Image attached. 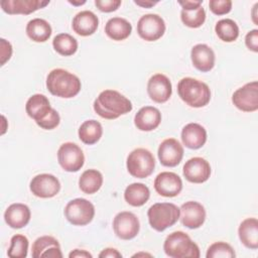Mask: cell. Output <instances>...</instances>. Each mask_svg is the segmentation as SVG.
<instances>
[{
	"label": "cell",
	"instance_id": "6da1fadb",
	"mask_svg": "<svg viewBox=\"0 0 258 258\" xmlns=\"http://www.w3.org/2000/svg\"><path fill=\"white\" fill-rule=\"evenodd\" d=\"M95 112L102 118L113 120L131 112L133 106L129 99L116 90H104L95 99Z\"/></svg>",
	"mask_w": 258,
	"mask_h": 258
},
{
	"label": "cell",
	"instance_id": "7a4b0ae2",
	"mask_svg": "<svg viewBox=\"0 0 258 258\" xmlns=\"http://www.w3.org/2000/svg\"><path fill=\"white\" fill-rule=\"evenodd\" d=\"M25 111L42 129L51 130L59 124V114L50 106L47 97L42 94H34L29 97L25 105Z\"/></svg>",
	"mask_w": 258,
	"mask_h": 258
},
{
	"label": "cell",
	"instance_id": "3957f363",
	"mask_svg": "<svg viewBox=\"0 0 258 258\" xmlns=\"http://www.w3.org/2000/svg\"><path fill=\"white\" fill-rule=\"evenodd\" d=\"M46 88L53 96L70 99L77 96L82 88L80 79L63 69H53L46 77Z\"/></svg>",
	"mask_w": 258,
	"mask_h": 258
},
{
	"label": "cell",
	"instance_id": "277c9868",
	"mask_svg": "<svg viewBox=\"0 0 258 258\" xmlns=\"http://www.w3.org/2000/svg\"><path fill=\"white\" fill-rule=\"evenodd\" d=\"M177 94L186 105L192 108L205 107L211 100L209 86L202 81L189 77L183 78L178 82Z\"/></svg>",
	"mask_w": 258,
	"mask_h": 258
},
{
	"label": "cell",
	"instance_id": "5b68a950",
	"mask_svg": "<svg viewBox=\"0 0 258 258\" xmlns=\"http://www.w3.org/2000/svg\"><path fill=\"white\" fill-rule=\"evenodd\" d=\"M163 250L171 258H199L201 255L199 246L182 231L169 234L163 243Z\"/></svg>",
	"mask_w": 258,
	"mask_h": 258
},
{
	"label": "cell",
	"instance_id": "8992f818",
	"mask_svg": "<svg viewBox=\"0 0 258 258\" xmlns=\"http://www.w3.org/2000/svg\"><path fill=\"white\" fill-rule=\"evenodd\" d=\"M180 211L172 203H156L147 211L149 225L157 232L173 226L179 219Z\"/></svg>",
	"mask_w": 258,
	"mask_h": 258
},
{
	"label": "cell",
	"instance_id": "52a82bcc",
	"mask_svg": "<svg viewBox=\"0 0 258 258\" xmlns=\"http://www.w3.org/2000/svg\"><path fill=\"white\" fill-rule=\"evenodd\" d=\"M126 166L128 172L137 178H145L151 175L155 167L153 154L145 148H136L127 156Z\"/></svg>",
	"mask_w": 258,
	"mask_h": 258
},
{
	"label": "cell",
	"instance_id": "ba28073f",
	"mask_svg": "<svg viewBox=\"0 0 258 258\" xmlns=\"http://www.w3.org/2000/svg\"><path fill=\"white\" fill-rule=\"evenodd\" d=\"M66 219L74 226H86L92 222L95 216L94 205L83 198L70 201L64 207Z\"/></svg>",
	"mask_w": 258,
	"mask_h": 258
},
{
	"label": "cell",
	"instance_id": "9c48e42d",
	"mask_svg": "<svg viewBox=\"0 0 258 258\" xmlns=\"http://www.w3.org/2000/svg\"><path fill=\"white\" fill-rule=\"evenodd\" d=\"M57 161L63 170L77 172L85 163V155L78 144L64 142L57 150Z\"/></svg>",
	"mask_w": 258,
	"mask_h": 258
},
{
	"label": "cell",
	"instance_id": "30bf717a",
	"mask_svg": "<svg viewBox=\"0 0 258 258\" xmlns=\"http://www.w3.org/2000/svg\"><path fill=\"white\" fill-rule=\"evenodd\" d=\"M165 22L158 14H145L137 22V33L146 41L158 40L165 32Z\"/></svg>",
	"mask_w": 258,
	"mask_h": 258
},
{
	"label": "cell",
	"instance_id": "8fae6325",
	"mask_svg": "<svg viewBox=\"0 0 258 258\" xmlns=\"http://www.w3.org/2000/svg\"><path fill=\"white\" fill-rule=\"evenodd\" d=\"M232 102L243 112H255L258 109V83L253 81L237 89L232 95Z\"/></svg>",
	"mask_w": 258,
	"mask_h": 258
},
{
	"label": "cell",
	"instance_id": "7c38bea8",
	"mask_svg": "<svg viewBox=\"0 0 258 258\" xmlns=\"http://www.w3.org/2000/svg\"><path fill=\"white\" fill-rule=\"evenodd\" d=\"M113 230L116 236L122 240H131L137 236L140 223L136 215L131 212H120L113 220Z\"/></svg>",
	"mask_w": 258,
	"mask_h": 258
},
{
	"label": "cell",
	"instance_id": "4fadbf2b",
	"mask_svg": "<svg viewBox=\"0 0 258 258\" xmlns=\"http://www.w3.org/2000/svg\"><path fill=\"white\" fill-rule=\"evenodd\" d=\"M29 188L35 197L49 199L59 192L60 182L53 174L40 173L32 177Z\"/></svg>",
	"mask_w": 258,
	"mask_h": 258
},
{
	"label": "cell",
	"instance_id": "5bb4252c",
	"mask_svg": "<svg viewBox=\"0 0 258 258\" xmlns=\"http://www.w3.org/2000/svg\"><path fill=\"white\" fill-rule=\"evenodd\" d=\"M203 0H185L178 1L182 7L180 19L182 23L190 28L201 27L206 20V11L202 6Z\"/></svg>",
	"mask_w": 258,
	"mask_h": 258
},
{
	"label": "cell",
	"instance_id": "9a60e30c",
	"mask_svg": "<svg viewBox=\"0 0 258 258\" xmlns=\"http://www.w3.org/2000/svg\"><path fill=\"white\" fill-rule=\"evenodd\" d=\"M155 191L165 198H173L180 194L182 180L178 174L171 171H162L154 179Z\"/></svg>",
	"mask_w": 258,
	"mask_h": 258
},
{
	"label": "cell",
	"instance_id": "2e32d148",
	"mask_svg": "<svg viewBox=\"0 0 258 258\" xmlns=\"http://www.w3.org/2000/svg\"><path fill=\"white\" fill-rule=\"evenodd\" d=\"M182 173L185 179L192 183H203L211 175V165L203 157H191L183 165Z\"/></svg>",
	"mask_w": 258,
	"mask_h": 258
},
{
	"label": "cell",
	"instance_id": "e0dca14e",
	"mask_svg": "<svg viewBox=\"0 0 258 258\" xmlns=\"http://www.w3.org/2000/svg\"><path fill=\"white\" fill-rule=\"evenodd\" d=\"M172 93L170 80L163 74L153 75L147 83V94L155 103H165L169 100Z\"/></svg>",
	"mask_w": 258,
	"mask_h": 258
},
{
	"label": "cell",
	"instance_id": "ac0fdd59",
	"mask_svg": "<svg viewBox=\"0 0 258 258\" xmlns=\"http://www.w3.org/2000/svg\"><path fill=\"white\" fill-rule=\"evenodd\" d=\"M157 155L163 166L174 167L180 163L183 157V147L176 139L166 138L160 143Z\"/></svg>",
	"mask_w": 258,
	"mask_h": 258
},
{
	"label": "cell",
	"instance_id": "d6986e66",
	"mask_svg": "<svg viewBox=\"0 0 258 258\" xmlns=\"http://www.w3.org/2000/svg\"><path fill=\"white\" fill-rule=\"evenodd\" d=\"M180 221L182 225L188 229L200 228L206 220V210L204 206L195 201H188L181 205Z\"/></svg>",
	"mask_w": 258,
	"mask_h": 258
},
{
	"label": "cell",
	"instance_id": "ffe728a7",
	"mask_svg": "<svg viewBox=\"0 0 258 258\" xmlns=\"http://www.w3.org/2000/svg\"><path fill=\"white\" fill-rule=\"evenodd\" d=\"M48 4V0H2L0 2L2 10L10 15H28Z\"/></svg>",
	"mask_w": 258,
	"mask_h": 258
},
{
	"label": "cell",
	"instance_id": "44dd1931",
	"mask_svg": "<svg viewBox=\"0 0 258 258\" xmlns=\"http://www.w3.org/2000/svg\"><path fill=\"white\" fill-rule=\"evenodd\" d=\"M31 255L33 258L48 257V258H61L60 245L58 241L52 236L38 237L32 244Z\"/></svg>",
	"mask_w": 258,
	"mask_h": 258
},
{
	"label": "cell",
	"instance_id": "7402d4cb",
	"mask_svg": "<svg viewBox=\"0 0 258 258\" xmlns=\"http://www.w3.org/2000/svg\"><path fill=\"white\" fill-rule=\"evenodd\" d=\"M190 58L194 67L200 72L207 73L215 67V52L205 43H199L192 46L190 50Z\"/></svg>",
	"mask_w": 258,
	"mask_h": 258
},
{
	"label": "cell",
	"instance_id": "603a6c76",
	"mask_svg": "<svg viewBox=\"0 0 258 258\" xmlns=\"http://www.w3.org/2000/svg\"><path fill=\"white\" fill-rule=\"evenodd\" d=\"M161 122L160 111L152 106H144L139 109L134 117V125L140 131L149 132L156 129Z\"/></svg>",
	"mask_w": 258,
	"mask_h": 258
},
{
	"label": "cell",
	"instance_id": "cb8c5ba5",
	"mask_svg": "<svg viewBox=\"0 0 258 258\" xmlns=\"http://www.w3.org/2000/svg\"><path fill=\"white\" fill-rule=\"evenodd\" d=\"M98 16L90 10H84L77 13L72 21L73 30L81 36H89L94 34L98 29Z\"/></svg>",
	"mask_w": 258,
	"mask_h": 258
},
{
	"label": "cell",
	"instance_id": "d4e9b609",
	"mask_svg": "<svg viewBox=\"0 0 258 258\" xmlns=\"http://www.w3.org/2000/svg\"><path fill=\"white\" fill-rule=\"evenodd\" d=\"M31 213L29 208L21 203L11 204L4 213L6 224L12 229H21L30 221Z\"/></svg>",
	"mask_w": 258,
	"mask_h": 258
},
{
	"label": "cell",
	"instance_id": "484cf974",
	"mask_svg": "<svg viewBox=\"0 0 258 258\" xmlns=\"http://www.w3.org/2000/svg\"><path fill=\"white\" fill-rule=\"evenodd\" d=\"M181 141L189 149H199L207 141V131L201 124L188 123L181 130Z\"/></svg>",
	"mask_w": 258,
	"mask_h": 258
},
{
	"label": "cell",
	"instance_id": "4316f807",
	"mask_svg": "<svg viewBox=\"0 0 258 258\" xmlns=\"http://www.w3.org/2000/svg\"><path fill=\"white\" fill-rule=\"evenodd\" d=\"M238 235L245 247L256 250L258 248V220L256 218L243 220L239 226Z\"/></svg>",
	"mask_w": 258,
	"mask_h": 258
},
{
	"label": "cell",
	"instance_id": "83f0119b",
	"mask_svg": "<svg viewBox=\"0 0 258 258\" xmlns=\"http://www.w3.org/2000/svg\"><path fill=\"white\" fill-rule=\"evenodd\" d=\"M132 32L131 23L122 17H112L105 25V33L115 41H121L129 37Z\"/></svg>",
	"mask_w": 258,
	"mask_h": 258
},
{
	"label": "cell",
	"instance_id": "f1b7e54d",
	"mask_svg": "<svg viewBox=\"0 0 258 258\" xmlns=\"http://www.w3.org/2000/svg\"><path fill=\"white\" fill-rule=\"evenodd\" d=\"M27 36L35 42H45L51 35L50 24L42 18H33L28 21L25 28Z\"/></svg>",
	"mask_w": 258,
	"mask_h": 258
},
{
	"label": "cell",
	"instance_id": "f546056e",
	"mask_svg": "<svg viewBox=\"0 0 258 258\" xmlns=\"http://www.w3.org/2000/svg\"><path fill=\"white\" fill-rule=\"evenodd\" d=\"M150 197L148 186L141 182H133L129 184L124 191V199L127 204L132 207H141L147 203Z\"/></svg>",
	"mask_w": 258,
	"mask_h": 258
},
{
	"label": "cell",
	"instance_id": "4dcf8cb0",
	"mask_svg": "<svg viewBox=\"0 0 258 258\" xmlns=\"http://www.w3.org/2000/svg\"><path fill=\"white\" fill-rule=\"evenodd\" d=\"M78 134L83 143L92 145L101 139L103 135V127L97 120H87L81 124Z\"/></svg>",
	"mask_w": 258,
	"mask_h": 258
},
{
	"label": "cell",
	"instance_id": "1f68e13d",
	"mask_svg": "<svg viewBox=\"0 0 258 258\" xmlns=\"http://www.w3.org/2000/svg\"><path fill=\"white\" fill-rule=\"evenodd\" d=\"M103 184V175L97 169H87L85 170L79 178L80 189L87 194L93 195L97 192Z\"/></svg>",
	"mask_w": 258,
	"mask_h": 258
},
{
	"label": "cell",
	"instance_id": "d6a6232c",
	"mask_svg": "<svg viewBox=\"0 0 258 258\" xmlns=\"http://www.w3.org/2000/svg\"><path fill=\"white\" fill-rule=\"evenodd\" d=\"M52 46L58 54L70 56L78 50V41L69 33H59L53 37Z\"/></svg>",
	"mask_w": 258,
	"mask_h": 258
},
{
	"label": "cell",
	"instance_id": "836d02e7",
	"mask_svg": "<svg viewBox=\"0 0 258 258\" xmlns=\"http://www.w3.org/2000/svg\"><path fill=\"white\" fill-rule=\"evenodd\" d=\"M218 37L225 42H233L239 36V27L237 23L230 18L221 19L215 26Z\"/></svg>",
	"mask_w": 258,
	"mask_h": 258
},
{
	"label": "cell",
	"instance_id": "e575fe53",
	"mask_svg": "<svg viewBox=\"0 0 258 258\" xmlns=\"http://www.w3.org/2000/svg\"><path fill=\"white\" fill-rule=\"evenodd\" d=\"M28 239L21 234L12 236L7 255L10 258H25L28 251Z\"/></svg>",
	"mask_w": 258,
	"mask_h": 258
},
{
	"label": "cell",
	"instance_id": "d590c367",
	"mask_svg": "<svg viewBox=\"0 0 258 258\" xmlns=\"http://www.w3.org/2000/svg\"><path fill=\"white\" fill-rule=\"evenodd\" d=\"M235 251L232 246L226 242H215L207 250V258H233L235 257Z\"/></svg>",
	"mask_w": 258,
	"mask_h": 258
},
{
	"label": "cell",
	"instance_id": "8d00e7d4",
	"mask_svg": "<svg viewBox=\"0 0 258 258\" xmlns=\"http://www.w3.org/2000/svg\"><path fill=\"white\" fill-rule=\"evenodd\" d=\"M210 10L216 15H225L232 9L231 0H210Z\"/></svg>",
	"mask_w": 258,
	"mask_h": 258
},
{
	"label": "cell",
	"instance_id": "74e56055",
	"mask_svg": "<svg viewBox=\"0 0 258 258\" xmlns=\"http://www.w3.org/2000/svg\"><path fill=\"white\" fill-rule=\"evenodd\" d=\"M121 0H95V5L102 12H113L116 11L121 5Z\"/></svg>",
	"mask_w": 258,
	"mask_h": 258
},
{
	"label": "cell",
	"instance_id": "f35d334b",
	"mask_svg": "<svg viewBox=\"0 0 258 258\" xmlns=\"http://www.w3.org/2000/svg\"><path fill=\"white\" fill-rule=\"evenodd\" d=\"M245 44L249 50L258 52V29H252L246 34Z\"/></svg>",
	"mask_w": 258,
	"mask_h": 258
},
{
	"label": "cell",
	"instance_id": "ab89813d",
	"mask_svg": "<svg viewBox=\"0 0 258 258\" xmlns=\"http://www.w3.org/2000/svg\"><path fill=\"white\" fill-rule=\"evenodd\" d=\"M0 46H1V66H4L5 62L8 61L12 55V45L6 39L0 38Z\"/></svg>",
	"mask_w": 258,
	"mask_h": 258
},
{
	"label": "cell",
	"instance_id": "60d3db41",
	"mask_svg": "<svg viewBox=\"0 0 258 258\" xmlns=\"http://www.w3.org/2000/svg\"><path fill=\"white\" fill-rule=\"evenodd\" d=\"M100 258H121L122 254L115 248H106L100 254Z\"/></svg>",
	"mask_w": 258,
	"mask_h": 258
},
{
	"label": "cell",
	"instance_id": "b9f144b4",
	"mask_svg": "<svg viewBox=\"0 0 258 258\" xmlns=\"http://www.w3.org/2000/svg\"><path fill=\"white\" fill-rule=\"evenodd\" d=\"M70 258H92L93 255L91 253H89L87 250H83V249H75L73 250L70 254H69Z\"/></svg>",
	"mask_w": 258,
	"mask_h": 258
},
{
	"label": "cell",
	"instance_id": "7bdbcfd3",
	"mask_svg": "<svg viewBox=\"0 0 258 258\" xmlns=\"http://www.w3.org/2000/svg\"><path fill=\"white\" fill-rule=\"evenodd\" d=\"M134 3L143 8H151L158 3V1H151V0H134Z\"/></svg>",
	"mask_w": 258,
	"mask_h": 258
},
{
	"label": "cell",
	"instance_id": "ee69618b",
	"mask_svg": "<svg viewBox=\"0 0 258 258\" xmlns=\"http://www.w3.org/2000/svg\"><path fill=\"white\" fill-rule=\"evenodd\" d=\"M257 7H258V2L255 3V5L253 6V10H252V20H253V22H254L256 25H258V19H257V13H256Z\"/></svg>",
	"mask_w": 258,
	"mask_h": 258
},
{
	"label": "cell",
	"instance_id": "f6af8a7d",
	"mask_svg": "<svg viewBox=\"0 0 258 258\" xmlns=\"http://www.w3.org/2000/svg\"><path fill=\"white\" fill-rule=\"evenodd\" d=\"M2 121H3V126H2V131H1V135H3V134L5 133V131H6V129H7V128H6V125H5L7 121H6V118H5V116H3V115H2Z\"/></svg>",
	"mask_w": 258,
	"mask_h": 258
},
{
	"label": "cell",
	"instance_id": "bcb514c9",
	"mask_svg": "<svg viewBox=\"0 0 258 258\" xmlns=\"http://www.w3.org/2000/svg\"><path fill=\"white\" fill-rule=\"evenodd\" d=\"M69 3H70V4H72V5L79 6V5H83V4H85V3H86V1H85V0H84V1H79V2H76V1H69Z\"/></svg>",
	"mask_w": 258,
	"mask_h": 258
},
{
	"label": "cell",
	"instance_id": "7dc6e473",
	"mask_svg": "<svg viewBox=\"0 0 258 258\" xmlns=\"http://www.w3.org/2000/svg\"><path fill=\"white\" fill-rule=\"evenodd\" d=\"M134 257H139V256H149V257H151V255L150 254H147V253H137V254H134L133 255Z\"/></svg>",
	"mask_w": 258,
	"mask_h": 258
}]
</instances>
